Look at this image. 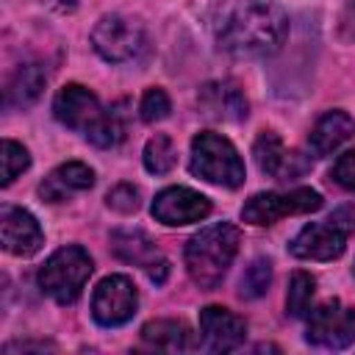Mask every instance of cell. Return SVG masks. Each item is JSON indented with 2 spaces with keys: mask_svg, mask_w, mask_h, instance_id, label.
<instances>
[{
  "mask_svg": "<svg viewBox=\"0 0 355 355\" xmlns=\"http://www.w3.org/2000/svg\"><path fill=\"white\" fill-rule=\"evenodd\" d=\"M308 344L322 349H347L355 344V308L341 300H327L308 316Z\"/></svg>",
  "mask_w": 355,
  "mask_h": 355,
  "instance_id": "52a82bcc",
  "label": "cell"
},
{
  "mask_svg": "<svg viewBox=\"0 0 355 355\" xmlns=\"http://www.w3.org/2000/svg\"><path fill=\"white\" fill-rule=\"evenodd\" d=\"M191 172L205 183L239 189L244 183V161L239 150L219 133L202 130L191 139Z\"/></svg>",
  "mask_w": 355,
  "mask_h": 355,
  "instance_id": "277c9868",
  "label": "cell"
},
{
  "mask_svg": "<svg viewBox=\"0 0 355 355\" xmlns=\"http://www.w3.org/2000/svg\"><path fill=\"white\" fill-rule=\"evenodd\" d=\"M0 241L3 250L19 258H31L42 250L44 233L36 222V216L17 205H3L0 211Z\"/></svg>",
  "mask_w": 355,
  "mask_h": 355,
  "instance_id": "4fadbf2b",
  "label": "cell"
},
{
  "mask_svg": "<svg viewBox=\"0 0 355 355\" xmlns=\"http://www.w3.org/2000/svg\"><path fill=\"white\" fill-rule=\"evenodd\" d=\"M111 252L125 263L141 266L155 286H161L169 275V261L161 255V250L155 247V241L144 230H114L111 233Z\"/></svg>",
  "mask_w": 355,
  "mask_h": 355,
  "instance_id": "30bf717a",
  "label": "cell"
},
{
  "mask_svg": "<svg viewBox=\"0 0 355 355\" xmlns=\"http://www.w3.org/2000/svg\"><path fill=\"white\" fill-rule=\"evenodd\" d=\"M197 105H200L202 116L219 119V122H241L247 116V111H250V103H247L244 92L233 80H211V83H205L200 89V94H197Z\"/></svg>",
  "mask_w": 355,
  "mask_h": 355,
  "instance_id": "2e32d148",
  "label": "cell"
},
{
  "mask_svg": "<svg viewBox=\"0 0 355 355\" xmlns=\"http://www.w3.org/2000/svg\"><path fill=\"white\" fill-rule=\"evenodd\" d=\"M139 305V291L125 275H108L97 283L92 294V316L100 327H119L125 324Z\"/></svg>",
  "mask_w": 355,
  "mask_h": 355,
  "instance_id": "ba28073f",
  "label": "cell"
},
{
  "mask_svg": "<svg viewBox=\"0 0 355 355\" xmlns=\"http://www.w3.org/2000/svg\"><path fill=\"white\" fill-rule=\"evenodd\" d=\"M169 111H172V103H169V94H166L164 89L153 86V89H147V92L141 94L139 116H141L144 122H161V119L169 116Z\"/></svg>",
  "mask_w": 355,
  "mask_h": 355,
  "instance_id": "d4e9b609",
  "label": "cell"
},
{
  "mask_svg": "<svg viewBox=\"0 0 355 355\" xmlns=\"http://www.w3.org/2000/svg\"><path fill=\"white\" fill-rule=\"evenodd\" d=\"M50 6H55V8H61V11H72L75 8V0H47Z\"/></svg>",
  "mask_w": 355,
  "mask_h": 355,
  "instance_id": "f1b7e54d",
  "label": "cell"
},
{
  "mask_svg": "<svg viewBox=\"0 0 355 355\" xmlns=\"http://www.w3.org/2000/svg\"><path fill=\"white\" fill-rule=\"evenodd\" d=\"M47 83V75L42 72L39 64H22L6 83L3 89V105L6 111H17V108H28L39 100L42 89Z\"/></svg>",
  "mask_w": 355,
  "mask_h": 355,
  "instance_id": "d6986e66",
  "label": "cell"
},
{
  "mask_svg": "<svg viewBox=\"0 0 355 355\" xmlns=\"http://www.w3.org/2000/svg\"><path fill=\"white\" fill-rule=\"evenodd\" d=\"M200 336L211 352H230L244 341L247 324L239 313L222 305H208L200 311Z\"/></svg>",
  "mask_w": 355,
  "mask_h": 355,
  "instance_id": "9a60e30c",
  "label": "cell"
},
{
  "mask_svg": "<svg viewBox=\"0 0 355 355\" xmlns=\"http://www.w3.org/2000/svg\"><path fill=\"white\" fill-rule=\"evenodd\" d=\"M333 180L347 189V191H355V150H347L344 155H338V161L333 164Z\"/></svg>",
  "mask_w": 355,
  "mask_h": 355,
  "instance_id": "4316f807",
  "label": "cell"
},
{
  "mask_svg": "<svg viewBox=\"0 0 355 355\" xmlns=\"http://www.w3.org/2000/svg\"><path fill=\"white\" fill-rule=\"evenodd\" d=\"M341 39L344 42H352L355 39V0L341 14Z\"/></svg>",
  "mask_w": 355,
  "mask_h": 355,
  "instance_id": "83f0119b",
  "label": "cell"
},
{
  "mask_svg": "<svg viewBox=\"0 0 355 355\" xmlns=\"http://www.w3.org/2000/svg\"><path fill=\"white\" fill-rule=\"evenodd\" d=\"M316 291V280L308 272H294L288 280V294H286V313L294 319L308 316L311 311V300Z\"/></svg>",
  "mask_w": 355,
  "mask_h": 355,
  "instance_id": "44dd1931",
  "label": "cell"
},
{
  "mask_svg": "<svg viewBox=\"0 0 355 355\" xmlns=\"http://www.w3.org/2000/svg\"><path fill=\"white\" fill-rule=\"evenodd\" d=\"M92 269H94L92 255L78 244H67L42 263L36 280L39 288L47 297H53L58 305H72L80 297L86 280L92 277Z\"/></svg>",
  "mask_w": 355,
  "mask_h": 355,
  "instance_id": "3957f363",
  "label": "cell"
},
{
  "mask_svg": "<svg viewBox=\"0 0 355 355\" xmlns=\"http://www.w3.org/2000/svg\"><path fill=\"white\" fill-rule=\"evenodd\" d=\"M352 136H355V119L347 111H327L311 128L308 147L313 155H330L333 150H338Z\"/></svg>",
  "mask_w": 355,
  "mask_h": 355,
  "instance_id": "ac0fdd59",
  "label": "cell"
},
{
  "mask_svg": "<svg viewBox=\"0 0 355 355\" xmlns=\"http://www.w3.org/2000/svg\"><path fill=\"white\" fill-rule=\"evenodd\" d=\"M94 186V172L92 166L80 164V161H67L61 166H55L42 183H39V197L47 202H64L72 194H80L86 189Z\"/></svg>",
  "mask_w": 355,
  "mask_h": 355,
  "instance_id": "e0dca14e",
  "label": "cell"
},
{
  "mask_svg": "<svg viewBox=\"0 0 355 355\" xmlns=\"http://www.w3.org/2000/svg\"><path fill=\"white\" fill-rule=\"evenodd\" d=\"M208 22L216 47L236 58L272 55L288 33V17L269 0H219Z\"/></svg>",
  "mask_w": 355,
  "mask_h": 355,
  "instance_id": "6da1fadb",
  "label": "cell"
},
{
  "mask_svg": "<svg viewBox=\"0 0 355 355\" xmlns=\"http://www.w3.org/2000/svg\"><path fill=\"white\" fill-rule=\"evenodd\" d=\"M144 169L153 172V175H166L175 161H178V153H175V144L166 133H155L147 144H144Z\"/></svg>",
  "mask_w": 355,
  "mask_h": 355,
  "instance_id": "7402d4cb",
  "label": "cell"
},
{
  "mask_svg": "<svg viewBox=\"0 0 355 355\" xmlns=\"http://www.w3.org/2000/svg\"><path fill=\"white\" fill-rule=\"evenodd\" d=\"M322 208V194L313 189H291V191H266L255 194L244 202L241 219L250 225H275L277 219L294 214H311Z\"/></svg>",
  "mask_w": 355,
  "mask_h": 355,
  "instance_id": "8992f818",
  "label": "cell"
},
{
  "mask_svg": "<svg viewBox=\"0 0 355 355\" xmlns=\"http://www.w3.org/2000/svg\"><path fill=\"white\" fill-rule=\"evenodd\" d=\"M153 216L161 225L178 227V225H191V222H202L211 214V200L194 189L186 186H169L164 191L155 194L153 200Z\"/></svg>",
  "mask_w": 355,
  "mask_h": 355,
  "instance_id": "8fae6325",
  "label": "cell"
},
{
  "mask_svg": "<svg viewBox=\"0 0 355 355\" xmlns=\"http://www.w3.org/2000/svg\"><path fill=\"white\" fill-rule=\"evenodd\" d=\"M105 205H108L111 211H116V214H133V211H139V205H141V189L133 186V183H119V186H114V189L108 191Z\"/></svg>",
  "mask_w": 355,
  "mask_h": 355,
  "instance_id": "484cf974",
  "label": "cell"
},
{
  "mask_svg": "<svg viewBox=\"0 0 355 355\" xmlns=\"http://www.w3.org/2000/svg\"><path fill=\"white\" fill-rule=\"evenodd\" d=\"M141 341L153 349H164V352H186L194 347L191 341V330L186 327V322L178 319H155L147 322L141 327Z\"/></svg>",
  "mask_w": 355,
  "mask_h": 355,
  "instance_id": "ffe728a7",
  "label": "cell"
},
{
  "mask_svg": "<svg viewBox=\"0 0 355 355\" xmlns=\"http://www.w3.org/2000/svg\"><path fill=\"white\" fill-rule=\"evenodd\" d=\"M239 227H233L230 222H216L194 233L183 250L189 277L200 288H216L239 252Z\"/></svg>",
  "mask_w": 355,
  "mask_h": 355,
  "instance_id": "7a4b0ae2",
  "label": "cell"
},
{
  "mask_svg": "<svg viewBox=\"0 0 355 355\" xmlns=\"http://www.w3.org/2000/svg\"><path fill=\"white\" fill-rule=\"evenodd\" d=\"M53 114L61 125L80 130L83 136H89L105 116L97 94L80 83H67L64 89H58V94L53 100Z\"/></svg>",
  "mask_w": 355,
  "mask_h": 355,
  "instance_id": "9c48e42d",
  "label": "cell"
},
{
  "mask_svg": "<svg viewBox=\"0 0 355 355\" xmlns=\"http://www.w3.org/2000/svg\"><path fill=\"white\" fill-rule=\"evenodd\" d=\"M269 283H272V263H269V258H255V261L247 266V272L241 275L239 297H244V300H255V297L266 294Z\"/></svg>",
  "mask_w": 355,
  "mask_h": 355,
  "instance_id": "603a6c76",
  "label": "cell"
},
{
  "mask_svg": "<svg viewBox=\"0 0 355 355\" xmlns=\"http://www.w3.org/2000/svg\"><path fill=\"white\" fill-rule=\"evenodd\" d=\"M0 161H3V186H11L17 175H22L31 166V155L19 141L6 139L0 147Z\"/></svg>",
  "mask_w": 355,
  "mask_h": 355,
  "instance_id": "cb8c5ba5",
  "label": "cell"
},
{
  "mask_svg": "<svg viewBox=\"0 0 355 355\" xmlns=\"http://www.w3.org/2000/svg\"><path fill=\"white\" fill-rule=\"evenodd\" d=\"M252 155H255V164L263 175H272L275 180H291V178H300L302 172H308L311 161L302 158L300 153H291L286 150V144L280 141V136L275 130H263L255 144H252Z\"/></svg>",
  "mask_w": 355,
  "mask_h": 355,
  "instance_id": "5bb4252c",
  "label": "cell"
},
{
  "mask_svg": "<svg viewBox=\"0 0 355 355\" xmlns=\"http://www.w3.org/2000/svg\"><path fill=\"white\" fill-rule=\"evenodd\" d=\"M347 236L349 233L333 219L311 222L288 241V252L294 258H302V261H333L344 252Z\"/></svg>",
  "mask_w": 355,
  "mask_h": 355,
  "instance_id": "7c38bea8",
  "label": "cell"
},
{
  "mask_svg": "<svg viewBox=\"0 0 355 355\" xmlns=\"http://www.w3.org/2000/svg\"><path fill=\"white\" fill-rule=\"evenodd\" d=\"M147 44L144 28L139 19L125 17V14H105L97 19L92 31V47L97 50L100 58L111 64H122L136 58Z\"/></svg>",
  "mask_w": 355,
  "mask_h": 355,
  "instance_id": "5b68a950",
  "label": "cell"
}]
</instances>
